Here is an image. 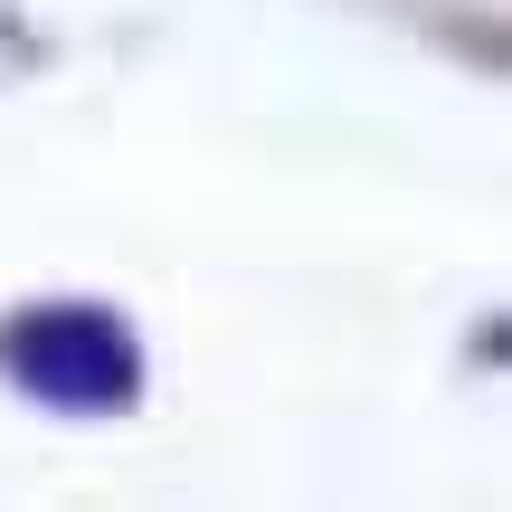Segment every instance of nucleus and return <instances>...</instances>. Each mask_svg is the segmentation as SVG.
Segmentation results:
<instances>
[{
    "instance_id": "nucleus-1",
    "label": "nucleus",
    "mask_w": 512,
    "mask_h": 512,
    "mask_svg": "<svg viewBox=\"0 0 512 512\" xmlns=\"http://www.w3.org/2000/svg\"><path fill=\"white\" fill-rule=\"evenodd\" d=\"M0 370L57 418H124L143 399V342L114 304H29L0 323Z\"/></svg>"
}]
</instances>
